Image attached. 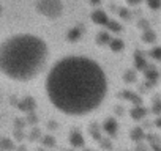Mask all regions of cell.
<instances>
[{
  "mask_svg": "<svg viewBox=\"0 0 161 151\" xmlns=\"http://www.w3.org/2000/svg\"><path fill=\"white\" fill-rule=\"evenodd\" d=\"M106 27H108V29H109V30H111V32H115V33H117V32H120V30H122V25H120V24H119V22H115V21H109V22H108V25H106Z\"/></svg>",
  "mask_w": 161,
  "mask_h": 151,
  "instance_id": "19",
  "label": "cell"
},
{
  "mask_svg": "<svg viewBox=\"0 0 161 151\" xmlns=\"http://www.w3.org/2000/svg\"><path fill=\"white\" fill-rule=\"evenodd\" d=\"M137 27H142L144 30H147V29H148V25H147V21H141V22L137 24Z\"/></svg>",
  "mask_w": 161,
  "mask_h": 151,
  "instance_id": "27",
  "label": "cell"
},
{
  "mask_svg": "<svg viewBox=\"0 0 161 151\" xmlns=\"http://www.w3.org/2000/svg\"><path fill=\"white\" fill-rule=\"evenodd\" d=\"M111 39H112V38L109 36V32H100V33L97 35V44H100V46L109 44Z\"/></svg>",
  "mask_w": 161,
  "mask_h": 151,
  "instance_id": "13",
  "label": "cell"
},
{
  "mask_svg": "<svg viewBox=\"0 0 161 151\" xmlns=\"http://www.w3.org/2000/svg\"><path fill=\"white\" fill-rule=\"evenodd\" d=\"M46 96L54 109L69 117L97 110L108 95L104 69L84 55L57 60L46 76Z\"/></svg>",
  "mask_w": 161,
  "mask_h": 151,
  "instance_id": "1",
  "label": "cell"
},
{
  "mask_svg": "<svg viewBox=\"0 0 161 151\" xmlns=\"http://www.w3.org/2000/svg\"><path fill=\"white\" fill-rule=\"evenodd\" d=\"M43 145H44V146H55V140H54L51 135H46V137L43 138Z\"/></svg>",
  "mask_w": 161,
  "mask_h": 151,
  "instance_id": "23",
  "label": "cell"
},
{
  "mask_svg": "<svg viewBox=\"0 0 161 151\" xmlns=\"http://www.w3.org/2000/svg\"><path fill=\"white\" fill-rule=\"evenodd\" d=\"M147 115V110L139 104V106H134L133 109H131V117L134 118V120H142L144 117Z\"/></svg>",
  "mask_w": 161,
  "mask_h": 151,
  "instance_id": "10",
  "label": "cell"
},
{
  "mask_svg": "<svg viewBox=\"0 0 161 151\" xmlns=\"http://www.w3.org/2000/svg\"><path fill=\"white\" fill-rule=\"evenodd\" d=\"M155 124H156L158 128H161V118H156V120H155Z\"/></svg>",
  "mask_w": 161,
  "mask_h": 151,
  "instance_id": "30",
  "label": "cell"
},
{
  "mask_svg": "<svg viewBox=\"0 0 161 151\" xmlns=\"http://www.w3.org/2000/svg\"><path fill=\"white\" fill-rule=\"evenodd\" d=\"M120 16H122L123 19H130V13H128L125 8H123V10H120Z\"/></svg>",
  "mask_w": 161,
  "mask_h": 151,
  "instance_id": "26",
  "label": "cell"
},
{
  "mask_svg": "<svg viewBox=\"0 0 161 151\" xmlns=\"http://www.w3.org/2000/svg\"><path fill=\"white\" fill-rule=\"evenodd\" d=\"M153 112H155L156 115H161V102H155V106H153Z\"/></svg>",
  "mask_w": 161,
  "mask_h": 151,
  "instance_id": "24",
  "label": "cell"
},
{
  "mask_svg": "<svg viewBox=\"0 0 161 151\" xmlns=\"http://www.w3.org/2000/svg\"><path fill=\"white\" fill-rule=\"evenodd\" d=\"M150 57H152L153 60L161 61V47H153V49H150Z\"/></svg>",
  "mask_w": 161,
  "mask_h": 151,
  "instance_id": "20",
  "label": "cell"
},
{
  "mask_svg": "<svg viewBox=\"0 0 161 151\" xmlns=\"http://www.w3.org/2000/svg\"><path fill=\"white\" fill-rule=\"evenodd\" d=\"M142 41H144V43H148V44L155 43V41H156V35H155V32H153L152 29L144 30V33H142Z\"/></svg>",
  "mask_w": 161,
  "mask_h": 151,
  "instance_id": "14",
  "label": "cell"
},
{
  "mask_svg": "<svg viewBox=\"0 0 161 151\" xmlns=\"http://www.w3.org/2000/svg\"><path fill=\"white\" fill-rule=\"evenodd\" d=\"M18 109L22 110V112H25V113H32L35 110V101L30 96H27V98L21 99V102L18 104Z\"/></svg>",
  "mask_w": 161,
  "mask_h": 151,
  "instance_id": "6",
  "label": "cell"
},
{
  "mask_svg": "<svg viewBox=\"0 0 161 151\" xmlns=\"http://www.w3.org/2000/svg\"><path fill=\"white\" fill-rule=\"evenodd\" d=\"M92 21L95 22V24H98V25H108V22H109V18H108V14L103 11V10H95L93 13H92Z\"/></svg>",
  "mask_w": 161,
  "mask_h": 151,
  "instance_id": "5",
  "label": "cell"
},
{
  "mask_svg": "<svg viewBox=\"0 0 161 151\" xmlns=\"http://www.w3.org/2000/svg\"><path fill=\"white\" fill-rule=\"evenodd\" d=\"M144 72H145V77H147V79H148L152 84H155V82L158 81V71H156L153 66H148V68H147Z\"/></svg>",
  "mask_w": 161,
  "mask_h": 151,
  "instance_id": "15",
  "label": "cell"
},
{
  "mask_svg": "<svg viewBox=\"0 0 161 151\" xmlns=\"http://www.w3.org/2000/svg\"><path fill=\"white\" fill-rule=\"evenodd\" d=\"M122 98H125V99H128L130 102H133L134 106H139L141 104V96H137L136 93H133V91H122V95H120Z\"/></svg>",
  "mask_w": 161,
  "mask_h": 151,
  "instance_id": "11",
  "label": "cell"
},
{
  "mask_svg": "<svg viewBox=\"0 0 161 151\" xmlns=\"http://www.w3.org/2000/svg\"><path fill=\"white\" fill-rule=\"evenodd\" d=\"M90 3H93V5H98V3H101V0H90Z\"/></svg>",
  "mask_w": 161,
  "mask_h": 151,
  "instance_id": "31",
  "label": "cell"
},
{
  "mask_svg": "<svg viewBox=\"0 0 161 151\" xmlns=\"http://www.w3.org/2000/svg\"><path fill=\"white\" fill-rule=\"evenodd\" d=\"M109 47H111V50H114V52H122V50L125 49V43H123L122 39H119V38H112L111 43H109Z\"/></svg>",
  "mask_w": 161,
  "mask_h": 151,
  "instance_id": "12",
  "label": "cell"
},
{
  "mask_svg": "<svg viewBox=\"0 0 161 151\" xmlns=\"http://www.w3.org/2000/svg\"><path fill=\"white\" fill-rule=\"evenodd\" d=\"M80 36H82V30H80V27H73L71 30H68L66 33V39L74 43V41H79Z\"/></svg>",
  "mask_w": 161,
  "mask_h": 151,
  "instance_id": "8",
  "label": "cell"
},
{
  "mask_svg": "<svg viewBox=\"0 0 161 151\" xmlns=\"http://www.w3.org/2000/svg\"><path fill=\"white\" fill-rule=\"evenodd\" d=\"M13 148H14L13 140H10L7 137H3L2 140H0V149H13Z\"/></svg>",
  "mask_w": 161,
  "mask_h": 151,
  "instance_id": "18",
  "label": "cell"
},
{
  "mask_svg": "<svg viewBox=\"0 0 161 151\" xmlns=\"http://www.w3.org/2000/svg\"><path fill=\"white\" fill-rule=\"evenodd\" d=\"M134 65H136V68H137L139 71H145V69L150 66V65L147 63V60H145L139 52H136V54H134Z\"/></svg>",
  "mask_w": 161,
  "mask_h": 151,
  "instance_id": "9",
  "label": "cell"
},
{
  "mask_svg": "<svg viewBox=\"0 0 161 151\" xmlns=\"http://www.w3.org/2000/svg\"><path fill=\"white\" fill-rule=\"evenodd\" d=\"M35 7H36V11L47 19H57L63 14L62 0H36Z\"/></svg>",
  "mask_w": 161,
  "mask_h": 151,
  "instance_id": "3",
  "label": "cell"
},
{
  "mask_svg": "<svg viewBox=\"0 0 161 151\" xmlns=\"http://www.w3.org/2000/svg\"><path fill=\"white\" fill-rule=\"evenodd\" d=\"M103 129L106 131L108 135H115V134H117V129H119L117 121H115L114 118H108V120L104 121V124H103Z\"/></svg>",
  "mask_w": 161,
  "mask_h": 151,
  "instance_id": "7",
  "label": "cell"
},
{
  "mask_svg": "<svg viewBox=\"0 0 161 151\" xmlns=\"http://www.w3.org/2000/svg\"><path fill=\"white\" fill-rule=\"evenodd\" d=\"M100 146H103V148H111V142L109 140H100Z\"/></svg>",
  "mask_w": 161,
  "mask_h": 151,
  "instance_id": "25",
  "label": "cell"
},
{
  "mask_svg": "<svg viewBox=\"0 0 161 151\" xmlns=\"http://www.w3.org/2000/svg\"><path fill=\"white\" fill-rule=\"evenodd\" d=\"M123 81H125L126 84L134 82V81H136V74H134V71H126L125 76H123Z\"/></svg>",
  "mask_w": 161,
  "mask_h": 151,
  "instance_id": "22",
  "label": "cell"
},
{
  "mask_svg": "<svg viewBox=\"0 0 161 151\" xmlns=\"http://www.w3.org/2000/svg\"><path fill=\"white\" fill-rule=\"evenodd\" d=\"M141 2H142V0H126L128 5H139Z\"/></svg>",
  "mask_w": 161,
  "mask_h": 151,
  "instance_id": "28",
  "label": "cell"
},
{
  "mask_svg": "<svg viewBox=\"0 0 161 151\" xmlns=\"http://www.w3.org/2000/svg\"><path fill=\"white\" fill-rule=\"evenodd\" d=\"M69 145L74 148H82L84 146V137L77 129H73L69 134Z\"/></svg>",
  "mask_w": 161,
  "mask_h": 151,
  "instance_id": "4",
  "label": "cell"
},
{
  "mask_svg": "<svg viewBox=\"0 0 161 151\" xmlns=\"http://www.w3.org/2000/svg\"><path fill=\"white\" fill-rule=\"evenodd\" d=\"M47 60L46 43L30 33L5 38L0 46V71L14 82H29L44 69Z\"/></svg>",
  "mask_w": 161,
  "mask_h": 151,
  "instance_id": "2",
  "label": "cell"
},
{
  "mask_svg": "<svg viewBox=\"0 0 161 151\" xmlns=\"http://www.w3.org/2000/svg\"><path fill=\"white\" fill-rule=\"evenodd\" d=\"M147 2V7L150 10H159L161 8V0H145Z\"/></svg>",
  "mask_w": 161,
  "mask_h": 151,
  "instance_id": "21",
  "label": "cell"
},
{
  "mask_svg": "<svg viewBox=\"0 0 161 151\" xmlns=\"http://www.w3.org/2000/svg\"><path fill=\"white\" fill-rule=\"evenodd\" d=\"M144 137H145V134H144V129L142 128H134L133 131H131V138L134 140V142H142L144 140Z\"/></svg>",
  "mask_w": 161,
  "mask_h": 151,
  "instance_id": "16",
  "label": "cell"
},
{
  "mask_svg": "<svg viewBox=\"0 0 161 151\" xmlns=\"http://www.w3.org/2000/svg\"><path fill=\"white\" fill-rule=\"evenodd\" d=\"M36 135H40V131H36V129H35V131L32 132V140H35V138H36Z\"/></svg>",
  "mask_w": 161,
  "mask_h": 151,
  "instance_id": "29",
  "label": "cell"
},
{
  "mask_svg": "<svg viewBox=\"0 0 161 151\" xmlns=\"http://www.w3.org/2000/svg\"><path fill=\"white\" fill-rule=\"evenodd\" d=\"M89 132H90V134H92V137H93L95 140H98V142L103 138V137H101V132H100V128H98V124H97V123H92V124H90Z\"/></svg>",
  "mask_w": 161,
  "mask_h": 151,
  "instance_id": "17",
  "label": "cell"
}]
</instances>
